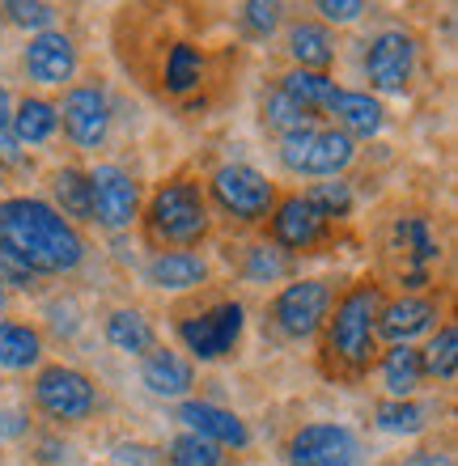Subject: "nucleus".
Listing matches in <instances>:
<instances>
[{
	"label": "nucleus",
	"instance_id": "nucleus-1",
	"mask_svg": "<svg viewBox=\"0 0 458 466\" xmlns=\"http://www.w3.org/2000/svg\"><path fill=\"white\" fill-rule=\"evenodd\" d=\"M0 246H9L35 276H64L86 263V238L47 199H0Z\"/></svg>",
	"mask_w": 458,
	"mask_h": 466
},
{
	"label": "nucleus",
	"instance_id": "nucleus-2",
	"mask_svg": "<svg viewBox=\"0 0 458 466\" xmlns=\"http://www.w3.org/2000/svg\"><path fill=\"white\" fill-rule=\"evenodd\" d=\"M378 306H382V289L361 280L340 301H331V314L322 322L327 327V356L348 378L365 373L373 365V356H378V344H373V335H378Z\"/></svg>",
	"mask_w": 458,
	"mask_h": 466
},
{
	"label": "nucleus",
	"instance_id": "nucleus-3",
	"mask_svg": "<svg viewBox=\"0 0 458 466\" xmlns=\"http://www.w3.org/2000/svg\"><path fill=\"white\" fill-rule=\"evenodd\" d=\"M145 225L149 238L170 250H191L212 233V212L209 196L196 178H170L153 191L149 208H145Z\"/></svg>",
	"mask_w": 458,
	"mask_h": 466
},
{
	"label": "nucleus",
	"instance_id": "nucleus-4",
	"mask_svg": "<svg viewBox=\"0 0 458 466\" xmlns=\"http://www.w3.org/2000/svg\"><path fill=\"white\" fill-rule=\"evenodd\" d=\"M357 157V140H348L340 127H319V123H301L293 132L280 136V161L293 174L310 178H340Z\"/></svg>",
	"mask_w": 458,
	"mask_h": 466
},
{
	"label": "nucleus",
	"instance_id": "nucleus-5",
	"mask_svg": "<svg viewBox=\"0 0 458 466\" xmlns=\"http://www.w3.org/2000/svg\"><path fill=\"white\" fill-rule=\"evenodd\" d=\"M209 196L225 217H234V221H242V225L268 221L276 208V199H280L272 178L263 170H255V166H247V161H225V166H217V170L209 174Z\"/></svg>",
	"mask_w": 458,
	"mask_h": 466
},
{
	"label": "nucleus",
	"instance_id": "nucleus-6",
	"mask_svg": "<svg viewBox=\"0 0 458 466\" xmlns=\"http://www.w3.org/2000/svg\"><path fill=\"white\" fill-rule=\"evenodd\" d=\"M35 407L60 424H81L98 411V386L73 365H43L35 373Z\"/></svg>",
	"mask_w": 458,
	"mask_h": 466
},
{
	"label": "nucleus",
	"instance_id": "nucleus-7",
	"mask_svg": "<svg viewBox=\"0 0 458 466\" xmlns=\"http://www.w3.org/2000/svg\"><path fill=\"white\" fill-rule=\"evenodd\" d=\"M242 327H247L242 301H217V306L199 309V314H187L178 322V339H183V348L196 360L212 365V360H221V356H229L238 348Z\"/></svg>",
	"mask_w": 458,
	"mask_h": 466
},
{
	"label": "nucleus",
	"instance_id": "nucleus-8",
	"mask_svg": "<svg viewBox=\"0 0 458 466\" xmlns=\"http://www.w3.org/2000/svg\"><path fill=\"white\" fill-rule=\"evenodd\" d=\"M416 60H421V43L403 25L378 30L365 43V76L378 94H403L416 76Z\"/></svg>",
	"mask_w": 458,
	"mask_h": 466
},
{
	"label": "nucleus",
	"instance_id": "nucleus-9",
	"mask_svg": "<svg viewBox=\"0 0 458 466\" xmlns=\"http://www.w3.org/2000/svg\"><path fill=\"white\" fill-rule=\"evenodd\" d=\"M331 284L327 280H293L272 297V322L285 339H310L331 314Z\"/></svg>",
	"mask_w": 458,
	"mask_h": 466
},
{
	"label": "nucleus",
	"instance_id": "nucleus-10",
	"mask_svg": "<svg viewBox=\"0 0 458 466\" xmlns=\"http://www.w3.org/2000/svg\"><path fill=\"white\" fill-rule=\"evenodd\" d=\"M86 174H89V199H94V225L111 233L132 229V221L140 217L137 178L124 166H115V161H102V166H94Z\"/></svg>",
	"mask_w": 458,
	"mask_h": 466
},
{
	"label": "nucleus",
	"instance_id": "nucleus-11",
	"mask_svg": "<svg viewBox=\"0 0 458 466\" xmlns=\"http://www.w3.org/2000/svg\"><path fill=\"white\" fill-rule=\"evenodd\" d=\"M56 115H60L64 136L76 148H98L111 132V98L102 86H68Z\"/></svg>",
	"mask_w": 458,
	"mask_h": 466
},
{
	"label": "nucleus",
	"instance_id": "nucleus-12",
	"mask_svg": "<svg viewBox=\"0 0 458 466\" xmlns=\"http://www.w3.org/2000/svg\"><path fill=\"white\" fill-rule=\"evenodd\" d=\"M289 466H357L361 441L344 424H301L289 437Z\"/></svg>",
	"mask_w": 458,
	"mask_h": 466
},
{
	"label": "nucleus",
	"instance_id": "nucleus-13",
	"mask_svg": "<svg viewBox=\"0 0 458 466\" xmlns=\"http://www.w3.org/2000/svg\"><path fill=\"white\" fill-rule=\"evenodd\" d=\"M22 68L35 86H64L76 76V43L64 30H43L30 35L22 51Z\"/></svg>",
	"mask_w": 458,
	"mask_h": 466
},
{
	"label": "nucleus",
	"instance_id": "nucleus-14",
	"mask_svg": "<svg viewBox=\"0 0 458 466\" xmlns=\"http://www.w3.org/2000/svg\"><path fill=\"white\" fill-rule=\"evenodd\" d=\"M178 420L187 424V432H196V437L221 445V450H247L250 445L247 420L238 416V411H229V407L209 403V399H183Z\"/></svg>",
	"mask_w": 458,
	"mask_h": 466
},
{
	"label": "nucleus",
	"instance_id": "nucleus-15",
	"mask_svg": "<svg viewBox=\"0 0 458 466\" xmlns=\"http://www.w3.org/2000/svg\"><path fill=\"white\" fill-rule=\"evenodd\" d=\"M391 242L403 255V289H424L429 284V268L442 255L429 221L424 217H399L395 229H391Z\"/></svg>",
	"mask_w": 458,
	"mask_h": 466
},
{
	"label": "nucleus",
	"instance_id": "nucleus-16",
	"mask_svg": "<svg viewBox=\"0 0 458 466\" xmlns=\"http://www.w3.org/2000/svg\"><path fill=\"white\" fill-rule=\"evenodd\" d=\"M268 225H272V246H280L285 255L289 250H310V246H319L322 233H327V221H322L301 196L276 199Z\"/></svg>",
	"mask_w": 458,
	"mask_h": 466
},
{
	"label": "nucleus",
	"instance_id": "nucleus-17",
	"mask_svg": "<svg viewBox=\"0 0 458 466\" xmlns=\"http://www.w3.org/2000/svg\"><path fill=\"white\" fill-rule=\"evenodd\" d=\"M437 327V301L433 297H416L403 293L395 301L378 306V335L391 339V344H412L416 335L433 331Z\"/></svg>",
	"mask_w": 458,
	"mask_h": 466
},
{
	"label": "nucleus",
	"instance_id": "nucleus-18",
	"mask_svg": "<svg viewBox=\"0 0 458 466\" xmlns=\"http://www.w3.org/2000/svg\"><path fill=\"white\" fill-rule=\"evenodd\" d=\"M145 280L158 289V293H191V289H204L209 280V263L196 250H158V255L145 263Z\"/></svg>",
	"mask_w": 458,
	"mask_h": 466
},
{
	"label": "nucleus",
	"instance_id": "nucleus-19",
	"mask_svg": "<svg viewBox=\"0 0 458 466\" xmlns=\"http://www.w3.org/2000/svg\"><path fill=\"white\" fill-rule=\"evenodd\" d=\"M140 381H145L149 394H158V399H183V394L196 386V369H191V360H187L183 352L158 344L140 356Z\"/></svg>",
	"mask_w": 458,
	"mask_h": 466
},
{
	"label": "nucleus",
	"instance_id": "nucleus-20",
	"mask_svg": "<svg viewBox=\"0 0 458 466\" xmlns=\"http://www.w3.org/2000/svg\"><path fill=\"white\" fill-rule=\"evenodd\" d=\"M327 111L335 115V123H340V132L348 136V140H370V136H378L386 127V111L382 102L373 98L370 89H335V98Z\"/></svg>",
	"mask_w": 458,
	"mask_h": 466
},
{
	"label": "nucleus",
	"instance_id": "nucleus-21",
	"mask_svg": "<svg viewBox=\"0 0 458 466\" xmlns=\"http://www.w3.org/2000/svg\"><path fill=\"white\" fill-rule=\"evenodd\" d=\"M289 56H293V68H306V73H327L335 64V35L322 22H301L289 25Z\"/></svg>",
	"mask_w": 458,
	"mask_h": 466
},
{
	"label": "nucleus",
	"instance_id": "nucleus-22",
	"mask_svg": "<svg viewBox=\"0 0 458 466\" xmlns=\"http://www.w3.org/2000/svg\"><path fill=\"white\" fill-rule=\"evenodd\" d=\"M102 335H107V344L127 356H145L149 348H158V331H153V322L145 319V309H137V306L111 309V314L102 319Z\"/></svg>",
	"mask_w": 458,
	"mask_h": 466
},
{
	"label": "nucleus",
	"instance_id": "nucleus-23",
	"mask_svg": "<svg viewBox=\"0 0 458 466\" xmlns=\"http://www.w3.org/2000/svg\"><path fill=\"white\" fill-rule=\"evenodd\" d=\"M51 208L60 212L68 225H94V199H89V174L76 166L51 174Z\"/></svg>",
	"mask_w": 458,
	"mask_h": 466
},
{
	"label": "nucleus",
	"instance_id": "nucleus-24",
	"mask_svg": "<svg viewBox=\"0 0 458 466\" xmlns=\"http://www.w3.org/2000/svg\"><path fill=\"white\" fill-rule=\"evenodd\" d=\"M60 132V115H56V102L38 98V94H25V98L13 102V140L22 145H47L51 136Z\"/></svg>",
	"mask_w": 458,
	"mask_h": 466
},
{
	"label": "nucleus",
	"instance_id": "nucleus-25",
	"mask_svg": "<svg viewBox=\"0 0 458 466\" xmlns=\"http://www.w3.org/2000/svg\"><path fill=\"white\" fill-rule=\"evenodd\" d=\"M378 373H382V386H386V394H391V399H412V394L421 390V381H424L421 348L391 344L382 352V365H378Z\"/></svg>",
	"mask_w": 458,
	"mask_h": 466
},
{
	"label": "nucleus",
	"instance_id": "nucleus-26",
	"mask_svg": "<svg viewBox=\"0 0 458 466\" xmlns=\"http://www.w3.org/2000/svg\"><path fill=\"white\" fill-rule=\"evenodd\" d=\"M161 86L170 98H187L191 89L204 86V51L196 43L178 38L170 51H166V64H161Z\"/></svg>",
	"mask_w": 458,
	"mask_h": 466
},
{
	"label": "nucleus",
	"instance_id": "nucleus-27",
	"mask_svg": "<svg viewBox=\"0 0 458 466\" xmlns=\"http://www.w3.org/2000/svg\"><path fill=\"white\" fill-rule=\"evenodd\" d=\"M276 89L285 94L293 106H301V111L314 119V111H327L331 106V98H335V76H327V73H306V68H289L280 81H276Z\"/></svg>",
	"mask_w": 458,
	"mask_h": 466
},
{
	"label": "nucleus",
	"instance_id": "nucleus-28",
	"mask_svg": "<svg viewBox=\"0 0 458 466\" xmlns=\"http://www.w3.org/2000/svg\"><path fill=\"white\" fill-rule=\"evenodd\" d=\"M43 360V335L30 322H0V369L25 373Z\"/></svg>",
	"mask_w": 458,
	"mask_h": 466
},
{
	"label": "nucleus",
	"instance_id": "nucleus-29",
	"mask_svg": "<svg viewBox=\"0 0 458 466\" xmlns=\"http://www.w3.org/2000/svg\"><path fill=\"white\" fill-rule=\"evenodd\" d=\"M421 365H424V378L433 381H454L458 373V327L446 322V327H437L429 348L421 352Z\"/></svg>",
	"mask_w": 458,
	"mask_h": 466
},
{
	"label": "nucleus",
	"instance_id": "nucleus-30",
	"mask_svg": "<svg viewBox=\"0 0 458 466\" xmlns=\"http://www.w3.org/2000/svg\"><path fill=\"white\" fill-rule=\"evenodd\" d=\"M301 199H306L310 208L319 212L327 225L344 221L348 212H352V204H357V196H352V183H348V178H327V183H314Z\"/></svg>",
	"mask_w": 458,
	"mask_h": 466
},
{
	"label": "nucleus",
	"instance_id": "nucleus-31",
	"mask_svg": "<svg viewBox=\"0 0 458 466\" xmlns=\"http://www.w3.org/2000/svg\"><path fill=\"white\" fill-rule=\"evenodd\" d=\"M429 424V407L416 403V399H386L378 407V429L395 432V437H416Z\"/></svg>",
	"mask_w": 458,
	"mask_h": 466
},
{
	"label": "nucleus",
	"instance_id": "nucleus-32",
	"mask_svg": "<svg viewBox=\"0 0 458 466\" xmlns=\"http://www.w3.org/2000/svg\"><path fill=\"white\" fill-rule=\"evenodd\" d=\"M242 276H247L250 284H276L289 276V255L280 250V246L272 242H255L247 250V258H242Z\"/></svg>",
	"mask_w": 458,
	"mask_h": 466
},
{
	"label": "nucleus",
	"instance_id": "nucleus-33",
	"mask_svg": "<svg viewBox=\"0 0 458 466\" xmlns=\"http://www.w3.org/2000/svg\"><path fill=\"white\" fill-rule=\"evenodd\" d=\"M166 462L170 466H225V450L221 445L204 441V437H196V432H178L170 441V450H166Z\"/></svg>",
	"mask_w": 458,
	"mask_h": 466
},
{
	"label": "nucleus",
	"instance_id": "nucleus-34",
	"mask_svg": "<svg viewBox=\"0 0 458 466\" xmlns=\"http://www.w3.org/2000/svg\"><path fill=\"white\" fill-rule=\"evenodd\" d=\"M0 13H5V22L17 25V30H35V35L56 30V9L43 5V0H5Z\"/></svg>",
	"mask_w": 458,
	"mask_h": 466
},
{
	"label": "nucleus",
	"instance_id": "nucleus-35",
	"mask_svg": "<svg viewBox=\"0 0 458 466\" xmlns=\"http://www.w3.org/2000/svg\"><path fill=\"white\" fill-rule=\"evenodd\" d=\"M263 123H268L272 132L285 136V132H293V127H301V123H314V119H310L301 106H293L280 89H268V94H263Z\"/></svg>",
	"mask_w": 458,
	"mask_h": 466
},
{
	"label": "nucleus",
	"instance_id": "nucleus-36",
	"mask_svg": "<svg viewBox=\"0 0 458 466\" xmlns=\"http://www.w3.org/2000/svg\"><path fill=\"white\" fill-rule=\"evenodd\" d=\"M280 13H285V9H280L276 0H272V5H263V0H250L247 9L238 13V22H242V30H247L250 38H268L276 25H280Z\"/></svg>",
	"mask_w": 458,
	"mask_h": 466
},
{
	"label": "nucleus",
	"instance_id": "nucleus-37",
	"mask_svg": "<svg viewBox=\"0 0 458 466\" xmlns=\"http://www.w3.org/2000/svg\"><path fill=\"white\" fill-rule=\"evenodd\" d=\"M47 327L60 335V339H73V335L81 331V314H76L73 297H51L47 301Z\"/></svg>",
	"mask_w": 458,
	"mask_h": 466
},
{
	"label": "nucleus",
	"instance_id": "nucleus-38",
	"mask_svg": "<svg viewBox=\"0 0 458 466\" xmlns=\"http://www.w3.org/2000/svg\"><path fill=\"white\" fill-rule=\"evenodd\" d=\"M111 462L115 466H166L158 445H145V441H115L111 445Z\"/></svg>",
	"mask_w": 458,
	"mask_h": 466
},
{
	"label": "nucleus",
	"instance_id": "nucleus-39",
	"mask_svg": "<svg viewBox=\"0 0 458 466\" xmlns=\"http://www.w3.org/2000/svg\"><path fill=\"white\" fill-rule=\"evenodd\" d=\"M35 271L13 255L9 246H0V289H35Z\"/></svg>",
	"mask_w": 458,
	"mask_h": 466
},
{
	"label": "nucleus",
	"instance_id": "nucleus-40",
	"mask_svg": "<svg viewBox=\"0 0 458 466\" xmlns=\"http://www.w3.org/2000/svg\"><path fill=\"white\" fill-rule=\"evenodd\" d=\"M0 161H22V148H17V140H13V98L9 89L0 86Z\"/></svg>",
	"mask_w": 458,
	"mask_h": 466
},
{
	"label": "nucleus",
	"instance_id": "nucleus-41",
	"mask_svg": "<svg viewBox=\"0 0 458 466\" xmlns=\"http://www.w3.org/2000/svg\"><path fill=\"white\" fill-rule=\"evenodd\" d=\"M314 9L322 13V22H335V25H340V22H357L361 13H370L361 0H319Z\"/></svg>",
	"mask_w": 458,
	"mask_h": 466
},
{
	"label": "nucleus",
	"instance_id": "nucleus-42",
	"mask_svg": "<svg viewBox=\"0 0 458 466\" xmlns=\"http://www.w3.org/2000/svg\"><path fill=\"white\" fill-rule=\"evenodd\" d=\"M25 432H30V420H25L22 407H0V437L17 441V437H25Z\"/></svg>",
	"mask_w": 458,
	"mask_h": 466
},
{
	"label": "nucleus",
	"instance_id": "nucleus-43",
	"mask_svg": "<svg viewBox=\"0 0 458 466\" xmlns=\"http://www.w3.org/2000/svg\"><path fill=\"white\" fill-rule=\"evenodd\" d=\"M399 466H454V458L442 454V450H416V454H408Z\"/></svg>",
	"mask_w": 458,
	"mask_h": 466
},
{
	"label": "nucleus",
	"instance_id": "nucleus-44",
	"mask_svg": "<svg viewBox=\"0 0 458 466\" xmlns=\"http://www.w3.org/2000/svg\"><path fill=\"white\" fill-rule=\"evenodd\" d=\"M38 450H43V462H68V445H60V441H51V437H43V445H38Z\"/></svg>",
	"mask_w": 458,
	"mask_h": 466
},
{
	"label": "nucleus",
	"instance_id": "nucleus-45",
	"mask_svg": "<svg viewBox=\"0 0 458 466\" xmlns=\"http://www.w3.org/2000/svg\"><path fill=\"white\" fill-rule=\"evenodd\" d=\"M5 306H9V293L0 289V319H5Z\"/></svg>",
	"mask_w": 458,
	"mask_h": 466
},
{
	"label": "nucleus",
	"instance_id": "nucleus-46",
	"mask_svg": "<svg viewBox=\"0 0 458 466\" xmlns=\"http://www.w3.org/2000/svg\"><path fill=\"white\" fill-rule=\"evenodd\" d=\"M0 187H5V166H0Z\"/></svg>",
	"mask_w": 458,
	"mask_h": 466
},
{
	"label": "nucleus",
	"instance_id": "nucleus-47",
	"mask_svg": "<svg viewBox=\"0 0 458 466\" xmlns=\"http://www.w3.org/2000/svg\"><path fill=\"white\" fill-rule=\"evenodd\" d=\"M0 466H5V462H0Z\"/></svg>",
	"mask_w": 458,
	"mask_h": 466
}]
</instances>
